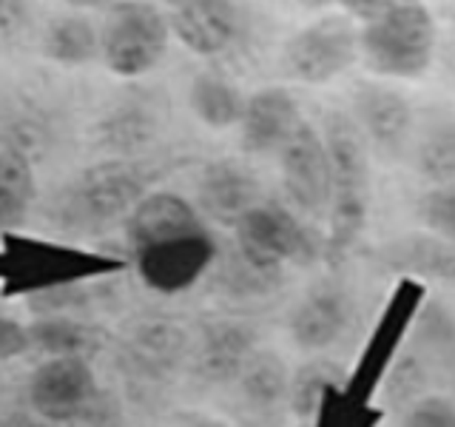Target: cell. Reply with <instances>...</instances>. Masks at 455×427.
I'll list each match as a JSON object with an SVG mask.
<instances>
[{
    "mask_svg": "<svg viewBox=\"0 0 455 427\" xmlns=\"http://www.w3.org/2000/svg\"><path fill=\"white\" fill-rule=\"evenodd\" d=\"M324 146L331 157V205H327L324 262L341 265L355 251L370 220L373 182L370 146L350 114L331 111L324 117Z\"/></svg>",
    "mask_w": 455,
    "mask_h": 427,
    "instance_id": "1",
    "label": "cell"
},
{
    "mask_svg": "<svg viewBox=\"0 0 455 427\" xmlns=\"http://www.w3.org/2000/svg\"><path fill=\"white\" fill-rule=\"evenodd\" d=\"M0 291L6 296H32L60 285L89 282L94 277L114 274L123 262L103 254L71 248L63 242L20 237L14 231L0 234Z\"/></svg>",
    "mask_w": 455,
    "mask_h": 427,
    "instance_id": "2",
    "label": "cell"
},
{
    "mask_svg": "<svg viewBox=\"0 0 455 427\" xmlns=\"http://www.w3.org/2000/svg\"><path fill=\"white\" fill-rule=\"evenodd\" d=\"M359 54L379 77L416 80L435 57V20L421 0H395L376 18L364 20Z\"/></svg>",
    "mask_w": 455,
    "mask_h": 427,
    "instance_id": "3",
    "label": "cell"
},
{
    "mask_svg": "<svg viewBox=\"0 0 455 427\" xmlns=\"http://www.w3.org/2000/svg\"><path fill=\"white\" fill-rule=\"evenodd\" d=\"M146 197V180L137 165L106 160L85 168L54 199L52 217L71 234H103L111 225L125 222L134 205Z\"/></svg>",
    "mask_w": 455,
    "mask_h": 427,
    "instance_id": "4",
    "label": "cell"
},
{
    "mask_svg": "<svg viewBox=\"0 0 455 427\" xmlns=\"http://www.w3.org/2000/svg\"><path fill=\"white\" fill-rule=\"evenodd\" d=\"M239 260L256 274L279 279L288 265H313L324 260V242L313 237L307 225L296 220V214L279 203H256L234 225Z\"/></svg>",
    "mask_w": 455,
    "mask_h": 427,
    "instance_id": "5",
    "label": "cell"
},
{
    "mask_svg": "<svg viewBox=\"0 0 455 427\" xmlns=\"http://www.w3.org/2000/svg\"><path fill=\"white\" fill-rule=\"evenodd\" d=\"M28 405L52 424H103L117 419V405L97 388L83 356H49L28 379Z\"/></svg>",
    "mask_w": 455,
    "mask_h": 427,
    "instance_id": "6",
    "label": "cell"
},
{
    "mask_svg": "<svg viewBox=\"0 0 455 427\" xmlns=\"http://www.w3.org/2000/svg\"><path fill=\"white\" fill-rule=\"evenodd\" d=\"M427 299V285L412 277H398L395 288L381 308L376 325L370 327L364 348L347 374L345 391L359 399V402H373L379 393L381 379L387 376L395 356L402 353V345L410 334L412 322L419 319V310Z\"/></svg>",
    "mask_w": 455,
    "mask_h": 427,
    "instance_id": "7",
    "label": "cell"
},
{
    "mask_svg": "<svg viewBox=\"0 0 455 427\" xmlns=\"http://www.w3.org/2000/svg\"><path fill=\"white\" fill-rule=\"evenodd\" d=\"M171 23L146 0H120L106 14L100 52L117 77H140L151 71L168 49Z\"/></svg>",
    "mask_w": 455,
    "mask_h": 427,
    "instance_id": "8",
    "label": "cell"
},
{
    "mask_svg": "<svg viewBox=\"0 0 455 427\" xmlns=\"http://www.w3.org/2000/svg\"><path fill=\"white\" fill-rule=\"evenodd\" d=\"M359 57V28L350 14H324L296 32L282 52L284 75L305 85L331 83Z\"/></svg>",
    "mask_w": 455,
    "mask_h": 427,
    "instance_id": "9",
    "label": "cell"
},
{
    "mask_svg": "<svg viewBox=\"0 0 455 427\" xmlns=\"http://www.w3.org/2000/svg\"><path fill=\"white\" fill-rule=\"evenodd\" d=\"M217 239L205 228L137 251V274L154 294L174 296L194 288L217 260Z\"/></svg>",
    "mask_w": 455,
    "mask_h": 427,
    "instance_id": "10",
    "label": "cell"
},
{
    "mask_svg": "<svg viewBox=\"0 0 455 427\" xmlns=\"http://www.w3.org/2000/svg\"><path fill=\"white\" fill-rule=\"evenodd\" d=\"M282 189L291 205L307 217H327L331 205V157L324 137L310 123H299L296 132L279 149Z\"/></svg>",
    "mask_w": 455,
    "mask_h": 427,
    "instance_id": "11",
    "label": "cell"
},
{
    "mask_svg": "<svg viewBox=\"0 0 455 427\" xmlns=\"http://www.w3.org/2000/svg\"><path fill=\"white\" fill-rule=\"evenodd\" d=\"M353 114L376 154L398 157L404 151L412 128V106L402 92L381 83H359L353 92Z\"/></svg>",
    "mask_w": 455,
    "mask_h": 427,
    "instance_id": "12",
    "label": "cell"
},
{
    "mask_svg": "<svg viewBox=\"0 0 455 427\" xmlns=\"http://www.w3.org/2000/svg\"><path fill=\"white\" fill-rule=\"evenodd\" d=\"M353 322V296L339 285H316L291 313V336L302 350L319 353L333 348Z\"/></svg>",
    "mask_w": 455,
    "mask_h": 427,
    "instance_id": "13",
    "label": "cell"
},
{
    "mask_svg": "<svg viewBox=\"0 0 455 427\" xmlns=\"http://www.w3.org/2000/svg\"><path fill=\"white\" fill-rule=\"evenodd\" d=\"M171 32L194 54L213 57L234 46L242 18L234 0H185L171 14Z\"/></svg>",
    "mask_w": 455,
    "mask_h": 427,
    "instance_id": "14",
    "label": "cell"
},
{
    "mask_svg": "<svg viewBox=\"0 0 455 427\" xmlns=\"http://www.w3.org/2000/svg\"><path fill=\"white\" fill-rule=\"evenodd\" d=\"M256 350V331L245 322L222 319L208 325L199 336L191 367L194 376L208 384H231Z\"/></svg>",
    "mask_w": 455,
    "mask_h": 427,
    "instance_id": "15",
    "label": "cell"
},
{
    "mask_svg": "<svg viewBox=\"0 0 455 427\" xmlns=\"http://www.w3.org/2000/svg\"><path fill=\"white\" fill-rule=\"evenodd\" d=\"M196 203L213 222L236 225L242 214L259 203V180L239 160H213L199 177Z\"/></svg>",
    "mask_w": 455,
    "mask_h": 427,
    "instance_id": "16",
    "label": "cell"
},
{
    "mask_svg": "<svg viewBox=\"0 0 455 427\" xmlns=\"http://www.w3.org/2000/svg\"><path fill=\"white\" fill-rule=\"evenodd\" d=\"M302 123L299 103L291 92L276 89H259L251 100H245V111H242V149L248 154H270L284 146L296 125Z\"/></svg>",
    "mask_w": 455,
    "mask_h": 427,
    "instance_id": "17",
    "label": "cell"
},
{
    "mask_svg": "<svg viewBox=\"0 0 455 427\" xmlns=\"http://www.w3.org/2000/svg\"><path fill=\"white\" fill-rule=\"evenodd\" d=\"M376 260L395 277H412L419 282H441L455 288V242L435 234H410L379 248Z\"/></svg>",
    "mask_w": 455,
    "mask_h": 427,
    "instance_id": "18",
    "label": "cell"
},
{
    "mask_svg": "<svg viewBox=\"0 0 455 427\" xmlns=\"http://www.w3.org/2000/svg\"><path fill=\"white\" fill-rule=\"evenodd\" d=\"M196 228H203L196 208L188 199H182L180 194H171V191L146 194L134 205V211L125 217V237H128V246L134 251L154 246V242L171 239V237L191 234Z\"/></svg>",
    "mask_w": 455,
    "mask_h": 427,
    "instance_id": "19",
    "label": "cell"
},
{
    "mask_svg": "<svg viewBox=\"0 0 455 427\" xmlns=\"http://www.w3.org/2000/svg\"><path fill=\"white\" fill-rule=\"evenodd\" d=\"M239 396L253 413H274L288 405V391H291V370L288 362L274 350H259L251 353V359L236 376Z\"/></svg>",
    "mask_w": 455,
    "mask_h": 427,
    "instance_id": "20",
    "label": "cell"
},
{
    "mask_svg": "<svg viewBox=\"0 0 455 427\" xmlns=\"http://www.w3.org/2000/svg\"><path fill=\"white\" fill-rule=\"evenodd\" d=\"M26 327L32 348L43 356H83V359H92L106 342L100 327L85 325L71 313H43Z\"/></svg>",
    "mask_w": 455,
    "mask_h": 427,
    "instance_id": "21",
    "label": "cell"
},
{
    "mask_svg": "<svg viewBox=\"0 0 455 427\" xmlns=\"http://www.w3.org/2000/svg\"><path fill=\"white\" fill-rule=\"evenodd\" d=\"M37 197V180L28 157L18 149L0 151V234L14 231Z\"/></svg>",
    "mask_w": 455,
    "mask_h": 427,
    "instance_id": "22",
    "label": "cell"
},
{
    "mask_svg": "<svg viewBox=\"0 0 455 427\" xmlns=\"http://www.w3.org/2000/svg\"><path fill=\"white\" fill-rule=\"evenodd\" d=\"M188 100L196 120L211 128H231L242 120V111H245L242 92L234 83L217 75H196Z\"/></svg>",
    "mask_w": 455,
    "mask_h": 427,
    "instance_id": "23",
    "label": "cell"
},
{
    "mask_svg": "<svg viewBox=\"0 0 455 427\" xmlns=\"http://www.w3.org/2000/svg\"><path fill=\"white\" fill-rule=\"evenodd\" d=\"M345 382H347V374L333 359L305 362L302 367H296L291 374V391H288L291 413L296 419L313 424L316 410L322 405V396L331 388H336V384H345Z\"/></svg>",
    "mask_w": 455,
    "mask_h": 427,
    "instance_id": "24",
    "label": "cell"
},
{
    "mask_svg": "<svg viewBox=\"0 0 455 427\" xmlns=\"http://www.w3.org/2000/svg\"><path fill=\"white\" fill-rule=\"evenodd\" d=\"M43 52L49 60L60 66H83L92 63L100 52V35L83 14H66L57 18L43 37Z\"/></svg>",
    "mask_w": 455,
    "mask_h": 427,
    "instance_id": "25",
    "label": "cell"
},
{
    "mask_svg": "<svg viewBox=\"0 0 455 427\" xmlns=\"http://www.w3.org/2000/svg\"><path fill=\"white\" fill-rule=\"evenodd\" d=\"M416 168L433 185L455 182V123H441L421 137Z\"/></svg>",
    "mask_w": 455,
    "mask_h": 427,
    "instance_id": "26",
    "label": "cell"
},
{
    "mask_svg": "<svg viewBox=\"0 0 455 427\" xmlns=\"http://www.w3.org/2000/svg\"><path fill=\"white\" fill-rule=\"evenodd\" d=\"M381 422V410L373 407V402H359L353 399L345 384H336L324 396L316 410L313 424L319 427H373Z\"/></svg>",
    "mask_w": 455,
    "mask_h": 427,
    "instance_id": "27",
    "label": "cell"
},
{
    "mask_svg": "<svg viewBox=\"0 0 455 427\" xmlns=\"http://www.w3.org/2000/svg\"><path fill=\"white\" fill-rule=\"evenodd\" d=\"M182 336L174 331V327L168 325H156V327H148L146 334H140L132 345V353H134V367L140 365V370H146V374H154L160 376L165 370L174 367V362L180 359L182 353Z\"/></svg>",
    "mask_w": 455,
    "mask_h": 427,
    "instance_id": "28",
    "label": "cell"
},
{
    "mask_svg": "<svg viewBox=\"0 0 455 427\" xmlns=\"http://www.w3.org/2000/svg\"><path fill=\"white\" fill-rule=\"evenodd\" d=\"M416 217L427 228V234L455 242V182L433 185L419 197Z\"/></svg>",
    "mask_w": 455,
    "mask_h": 427,
    "instance_id": "29",
    "label": "cell"
},
{
    "mask_svg": "<svg viewBox=\"0 0 455 427\" xmlns=\"http://www.w3.org/2000/svg\"><path fill=\"white\" fill-rule=\"evenodd\" d=\"M402 424L410 427H455V402L438 393H424L402 410Z\"/></svg>",
    "mask_w": 455,
    "mask_h": 427,
    "instance_id": "30",
    "label": "cell"
},
{
    "mask_svg": "<svg viewBox=\"0 0 455 427\" xmlns=\"http://www.w3.org/2000/svg\"><path fill=\"white\" fill-rule=\"evenodd\" d=\"M26 350H32V339H28V327L18 319L0 313V362L18 359Z\"/></svg>",
    "mask_w": 455,
    "mask_h": 427,
    "instance_id": "31",
    "label": "cell"
},
{
    "mask_svg": "<svg viewBox=\"0 0 455 427\" xmlns=\"http://www.w3.org/2000/svg\"><path fill=\"white\" fill-rule=\"evenodd\" d=\"M336 4L345 9L350 18L370 20V18H376V14H381L384 9H390L395 0H336Z\"/></svg>",
    "mask_w": 455,
    "mask_h": 427,
    "instance_id": "32",
    "label": "cell"
},
{
    "mask_svg": "<svg viewBox=\"0 0 455 427\" xmlns=\"http://www.w3.org/2000/svg\"><path fill=\"white\" fill-rule=\"evenodd\" d=\"M66 4L75 9H97V6H103L106 0H66Z\"/></svg>",
    "mask_w": 455,
    "mask_h": 427,
    "instance_id": "33",
    "label": "cell"
},
{
    "mask_svg": "<svg viewBox=\"0 0 455 427\" xmlns=\"http://www.w3.org/2000/svg\"><path fill=\"white\" fill-rule=\"evenodd\" d=\"M168 4H171V6H180V4H185V0H168Z\"/></svg>",
    "mask_w": 455,
    "mask_h": 427,
    "instance_id": "34",
    "label": "cell"
}]
</instances>
